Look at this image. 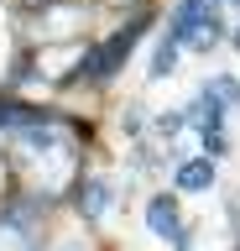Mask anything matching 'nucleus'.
Wrapping results in <instances>:
<instances>
[{"mask_svg": "<svg viewBox=\"0 0 240 251\" xmlns=\"http://www.w3.org/2000/svg\"><path fill=\"white\" fill-rule=\"evenodd\" d=\"M235 251H240V246H235Z\"/></svg>", "mask_w": 240, "mask_h": 251, "instance_id": "obj_6", "label": "nucleus"}, {"mask_svg": "<svg viewBox=\"0 0 240 251\" xmlns=\"http://www.w3.org/2000/svg\"><path fill=\"white\" fill-rule=\"evenodd\" d=\"M173 188L177 194H209V188H214V162H209V157L183 162V168L173 173Z\"/></svg>", "mask_w": 240, "mask_h": 251, "instance_id": "obj_3", "label": "nucleus"}, {"mask_svg": "<svg viewBox=\"0 0 240 251\" xmlns=\"http://www.w3.org/2000/svg\"><path fill=\"white\" fill-rule=\"evenodd\" d=\"M146 225H152V235H162V241H183V220H177L167 194H157V199L146 204Z\"/></svg>", "mask_w": 240, "mask_h": 251, "instance_id": "obj_2", "label": "nucleus"}, {"mask_svg": "<svg viewBox=\"0 0 240 251\" xmlns=\"http://www.w3.org/2000/svg\"><path fill=\"white\" fill-rule=\"evenodd\" d=\"M136 37H141V26L131 21V26H120V31L110 37V42L99 47V52H89V68H94V78H110L115 68H120V63L131 58V47H136Z\"/></svg>", "mask_w": 240, "mask_h": 251, "instance_id": "obj_1", "label": "nucleus"}, {"mask_svg": "<svg viewBox=\"0 0 240 251\" xmlns=\"http://www.w3.org/2000/svg\"><path fill=\"white\" fill-rule=\"evenodd\" d=\"M110 204H115V194H110V183H84L79 188V209H84V220H99V215H110Z\"/></svg>", "mask_w": 240, "mask_h": 251, "instance_id": "obj_4", "label": "nucleus"}, {"mask_svg": "<svg viewBox=\"0 0 240 251\" xmlns=\"http://www.w3.org/2000/svg\"><path fill=\"white\" fill-rule=\"evenodd\" d=\"M173 63H177V42L167 37V42L152 52V68H146V74H152V78H167V74H173Z\"/></svg>", "mask_w": 240, "mask_h": 251, "instance_id": "obj_5", "label": "nucleus"}]
</instances>
